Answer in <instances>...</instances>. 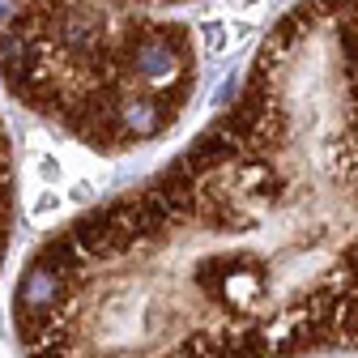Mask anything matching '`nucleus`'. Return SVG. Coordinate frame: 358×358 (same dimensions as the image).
<instances>
[{"label": "nucleus", "instance_id": "nucleus-1", "mask_svg": "<svg viewBox=\"0 0 358 358\" xmlns=\"http://www.w3.org/2000/svg\"><path fill=\"white\" fill-rule=\"evenodd\" d=\"M0 81L85 150L128 154L184 115L196 43L132 0H0Z\"/></svg>", "mask_w": 358, "mask_h": 358}, {"label": "nucleus", "instance_id": "nucleus-2", "mask_svg": "<svg viewBox=\"0 0 358 358\" xmlns=\"http://www.w3.org/2000/svg\"><path fill=\"white\" fill-rule=\"evenodd\" d=\"M13 205H17V184H13V145H9V128L0 120V268L9 256L13 239Z\"/></svg>", "mask_w": 358, "mask_h": 358}]
</instances>
